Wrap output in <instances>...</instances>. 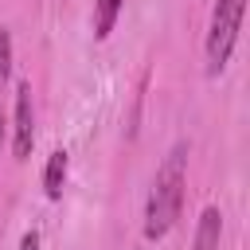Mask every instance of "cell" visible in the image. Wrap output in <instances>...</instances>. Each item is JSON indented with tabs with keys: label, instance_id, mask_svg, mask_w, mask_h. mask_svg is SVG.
Returning <instances> with one entry per match:
<instances>
[{
	"label": "cell",
	"instance_id": "5",
	"mask_svg": "<svg viewBox=\"0 0 250 250\" xmlns=\"http://www.w3.org/2000/svg\"><path fill=\"white\" fill-rule=\"evenodd\" d=\"M62 184H66V148H55V152L47 156V172H43L47 199H59V195H62Z\"/></svg>",
	"mask_w": 250,
	"mask_h": 250
},
{
	"label": "cell",
	"instance_id": "6",
	"mask_svg": "<svg viewBox=\"0 0 250 250\" xmlns=\"http://www.w3.org/2000/svg\"><path fill=\"white\" fill-rule=\"evenodd\" d=\"M117 12H121V0H94V39H105L113 31Z\"/></svg>",
	"mask_w": 250,
	"mask_h": 250
},
{
	"label": "cell",
	"instance_id": "8",
	"mask_svg": "<svg viewBox=\"0 0 250 250\" xmlns=\"http://www.w3.org/2000/svg\"><path fill=\"white\" fill-rule=\"evenodd\" d=\"M20 250H39V234H35V230H27V234L20 238Z\"/></svg>",
	"mask_w": 250,
	"mask_h": 250
},
{
	"label": "cell",
	"instance_id": "7",
	"mask_svg": "<svg viewBox=\"0 0 250 250\" xmlns=\"http://www.w3.org/2000/svg\"><path fill=\"white\" fill-rule=\"evenodd\" d=\"M12 74V35L0 27V145H4V86Z\"/></svg>",
	"mask_w": 250,
	"mask_h": 250
},
{
	"label": "cell",
	"instance_id": "2",
	"mask_svg": "<svg viewBox=\"0 0 250 250\" xmlns=\"http://www.w3.org/2000/svg\"><path fill=\"white\" fill-rule=\"evenodd\" d=\"M242 12H246V0H215L211 27H207V74H223V66L230 62V51H234L238 27H242Z\"/></svg>",
	"mask_w": 250,
	"mask_h": 250
},
{
	"label": "cell",
	"instance_id": "4",
	"mask_svg": "<svg viewBox=\"0 0 250 250\" xmlns=\"http://www.w3.org/2000/svg\"><path fill=\"white\" fill-rule=\"evenodd\" d=\"M219 234H223V215H219V207H203L191 250H219Z\"/></svg>",
	"mask_w": 250,
	"mask_h": 250
},
{
	"label": "cell",
	"instance_id": "1",
	"mask_svg": "<svg viewBox=\"0 0 250 250\" xmlns=\"http://www.w3.org/2000/svg\"><path fill=\"white\" fill-rule=\"evenodd\" d=\"M184 188H188V145L180 141L156 168V180H152V191L145 203V238L148 242L164 238L176 227L180 207H184Z\"/></svg>",
	"mask_w": 250,
	"mask_h": 250
},
{
	"label": "cell",
	"instance_id": "3",
	"mask_svg": "<svg viewBox=\"0 0 250 250\" xmlns=\"http://www.w3.org/2000/svg\"><path fill=\"white\" fill-rule=\"evenodd\" d=\"M35 145V109H31V82L16 86V117H12V148L20 160L31 156Z\"/></svg>",
	"mask_w": 250,
	"mask_h": 250
}]
</instances>
